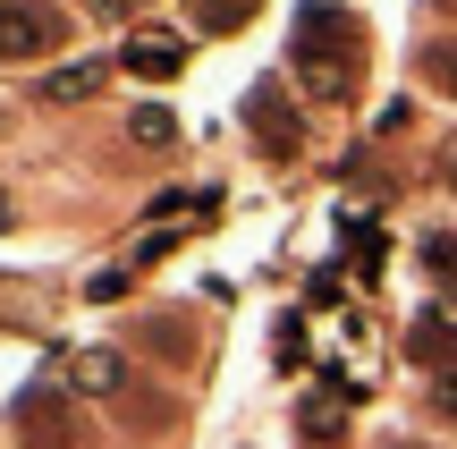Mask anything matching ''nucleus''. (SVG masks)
<instances>
[{
  "mask_svg": "<svg viewBox=\"0 0 457 449\" xmlns=\"http://www.w3.org/2000/svg\"><path fill=\"white\" fill-rule=\"evenodd\" d=\"M60 17L43 9V0H0V60H43V51H60Z\"/></svg>",
  "mask_w": 457,
  "mask_h": 449,
  "instance_id": "nucleus-2",
  "label": "nucleus"
},
{
  "mask_svg": "<svg viewBox=\"0 0 457 449\" xmlns=\"http://www.w3.org/2000/svg\"><path fill=\"white\" fill-rule=\"evenodd\" d=\"M77 382L85 390H119V356H77Z\"/></svg>",
  "mask_w": 457,
  "mask_h": 449,
  "instance_id": "nucleus-8",
  "label": "nucleus"
},
{
  "mask_svg": "<svg viewBox=\"0 0 457 449\" xmlns=\"http://www.w3.org/2000/svg\"><path fill=\"white\" fill-rule=\"evenodd\" d=\"M424 77H432V85H441V94L457 102V43H432V51H424Z\"/></svg>",
  "mask_w": 457,
  "mask_h": 449,
  "instance_id": "nucleus-7",
  "label": "nucleus"
},
{
  "mask_svg": "<svg viewBox=\"0 0 457 449\" xmlns=\"http://www.w3.org/2000/svg\"><path fill=\"white\" fill-rule=\"evenodd\" d=\"M228 17H254V0H212V9H204V26H228Z\"/></svg>",
  "mask_w": 457,
  "mask_h": 449,
  "instance_id": "nucleus-9",
  "label": "nucleus"
},
{
  "mask_svg": "<svg viewBox=\"0 0 457 449\" xmlns=\"http://www.w3.org/2000/svg\"><path fill=\"white\" fill-rule=\"evenodd\" d=\"M296 68H313V94L339 102L347 77H356V17L330 9V0H305L296 9Z\"/></svg>",
  "mask_w": 457,
  "mask_h": 449,
  "instance_id": "nucleus-1",
  "label": "nucleus"
},
{
  "mask_svg": "<svg viewBox=\"0 0 457 449\" xmlns=\"http://www.w3.org/2000/svg\"><path fill=\"white\" fill-rule=\"evenodd\" d=\"M254 128H262V153H288V111H279V85L254 94Z\"/></svg>",
  "mask_w": 457,
  "mask_h": 449,
  "instance_id": "nucleus-5",
  "label": "nucleus"
},
{
  "mask_svg": "<svg viewBox=\"0 0 457 449\" xmlns=\"http://www.w3.org/2000/svg\"><path fill=\"white\" fill-rule=\"evenodd\" d=\"M128 136H136V145H170V136H179V119H170L162 102H145V111L128 119Z\"/></svg>",
  "mask_w": 457,
  "mask_h": 449,
  "instance_id": "nucleus-6",
  "label": "nucleus"
},
{
  "mask_svg": "<svg viewBox=\"0 0 457 449\" xmlns=\"http://www.w3.org/2000/svg\"><path fill=\"white\" fill-rule=\"evenodd\" d=\"M43 102H85V94H102V60H77V68H51L43 85H34Z\"/></svg>",
  "mask_w": 457,
  "mask_h": 449,
  "instance_id": "nucleus-4",
  "label": "nucleus"
},
{
  "mask_svg": "<svg viewBox=\"0 0 457 449\" xmlns=\"http://www.w3.org/2000/svg\"><path fill=\"white\" fill-rule=\"evenodd\" d=\"M119 60H128L145 85H162V77H179V68H187V34H128Z\"/></svg>",
  "mask_w": 457,
  "mask_h": 449,
  "instance_id": "nucleus-3",
  "label": "nucleus"
},
{
  "mask_svg": "<svg viewBox=\"0 0 457 449\" xmlns=\"http://www.w3.org/2000/svg\"><path fill=\"white\" fill-rule=\"evenodd\" d=\"M449 187H457V153H449Z\"/></svg>",
  "mask_w": 457,
  "mask_h": 449,
  "instance_id": "nucleus-10",
  "label": "nucleus"
}]
</instances>
